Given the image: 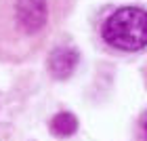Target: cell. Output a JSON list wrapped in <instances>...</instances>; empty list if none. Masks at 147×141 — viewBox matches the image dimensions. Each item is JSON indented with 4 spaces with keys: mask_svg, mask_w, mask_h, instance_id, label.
<instances>
[{
    "mask_svg": "<svg viewBox=\"0 0 147 141\" xmlns=\"http://www.w3.org/2000/svg\"><path fill=\"white\" fill-rule=\"evenodd\" d=\"M76 129H78V120L69 112H59L51 120V131L57 137H69V135L76 133Z\"/></svg>",
    "mask_w": 147,
    "mask_h": 141,
    "instance_id": "cell-4",
    "label": "cell"
},
{
    "mask_svg": "<svg viewBox=\"0 0 147 141\" xmlns=\"http://www.w3.org/2000/svg\"><path fill=\"white\" fill-rule=\"evenodd\" d=\"M74 0H0V59L36 53L69 15Z\"/></svg>",
    "mask_w": 147,
    "mask_h": 141,
    "instance_id": "cell-1",
    "label": "cell"
},
{
    "mask_svg": "<svg viewBox=\"0 0 147 141\" xmlns=\"http://www.w3.org/2000/svg\"><path fill=\"white\" fill-rule=\"evenodd\" d=\"M141 131H143V137L147 141V112L143 114V118H141Z\"/></svg>",
    "mask_w": 147,
    "mask_h": 141,
    "instance_id": "cell-5",
    "label": "cell"
},
{
    "mask_svg": "<svg viewBox=\"0 0 147 141\" xmlns=\"http://www.w3.org/2000/svg\"><path fill=\"white\" fill-rule=\"evenodd\" d=\"M78 65V51L71 46H57L49 57V72L57 80L69 78Z\"/></svg>",
    "mask_w": 147,
    "mask_h": 141,
    "instance_id": "cell-3",
    "label": "cell"
},
{
    "mask_svg": "<svg viewBox=\"0 0 147 141\" xmlns=\"http://www.w3.org/2000/svg\"><path fill=\"white\" fill-rule=\"evenodd\" d=\"M103 40L120 51H141L147 46V11L122 6L103 23Z\"/></svg>",
    "mask_w": 147,
    "mask_h": 141,
    "instance_id": "cell-2",
    "label": "cell"
}]
</instances>
